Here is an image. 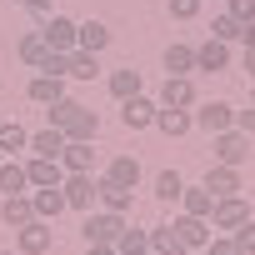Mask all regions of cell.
<instances>
[{"mask_svg":"<svg viewBox=\"0 0 255 255\" xmlns=\"http://www.w3.org/2000/svg\"><path fill=\"white\" fill-rule=\"evenodd\" d=\"M45 115H50V125H55L65 140H95V135H100V115H95L90 105L70 100V95H65V100H55Z\"/></svg>","mask_w":255,"mask_h":255,"instance_id":"6da1fadb","label":"cell"},{"mask_svg":"<svg viewBox=\"0 0 255 255\" xmlns=\"http://www.w3.org/2000/svg\"><path fill=\"white\" fill-rule=\"evenodd\" d=\"M190 120H195V130L220 135V130L235 125V105H225V100H195V105H190Z\"/></svg>","mask_w":255,"mask_h":255,"instance_id":"7a4b0ae2","label":"cell"},{"mask_svg":"<svg viewBox=\"0 0 255 255\" xmlns=\"http://www.w3.org/2000/svg\"><path fill=\"white\" fill-rule=\"evenodd\" d=\"M125 225H130V215H115V210H95V215H85V245H115Z\"/></svg>","mask_w":255,"mask_h":255,"instance_id":"3957f363","label":"cell"},{"mask_svg":"<svg viewBox=\"0 0 255 255\" xmlns=\"http://www.w3.org/2000/svg\"><path fill=\"white\" fill-rule=\"evenodd\" d=\"M60 190H65V210H80V215H90L100 180H95V170H80V175H65V180H60Z\"/></svg>","mask_w":255,"mask_h":255,"instance_id":"277c9868","label":"cell"},{"mask_svg":"<svg viewBox=\"0 0 255 255\" xmlns=\"http://www.w3.org/2000/svg\"><path fill=\"white\" fill-rule=\"evenodd\" d=\"M245 220H250V200H245V195H225V200H215V210H210V230H220V235H235Z\"/></svg>","mask_w":255,"mask_h":255,"instance_id":"5b68a950","label":"cell"},{"mask_svg":"<svg viewBox=\"0 0 255 255\" xmlns=\"http://www.w3.org/2000/svg\"><path fill=\"white\" fill-rule=\"evenodd\" d=\"M215 140V165H245L250 160V135L245 130H235V125H230V130H220V135H210Z\"/></svg>","mask_w":255,"mask_h":255,"instance_id":"8992f818","label":"cell"},{"mask_svg":"<svg viewBox=\"0 0 255 255\" xmlns=\"http://www.w3.org/2000/svg\"><path fill=\"white\" fill-rule=\"evenodd\" d=\"M155 110H160V100H150L145 90L130 95V100H120V120H125V130H150V125H155Z\"/></svg>","mask_w":255,"mask_h":255,"instance_id":"52a82bcc","label":"cell"},{"mask_svg":"<svg viewBox=\"0 0 255 255\" xmlns=\"http://www.w3.org/2000/svg\"><path fill=\"white\" fill-rule=\"evenodd\" d=\"M200 95H195V80L190 75H165V85H160V105L165 110H190Z\"/></svg>","mask_w":255,"mask_h":255,"instance_id":"ba28073f","label":"cell"},{"mask_svg":"<svg viewBox=\"0 0 255 255\" xmlns=\"http://www.w3.org/2000/svg\"><path fill=\"white\" fill-rule=\"evenodd\" d=\"M50 240H55L50 220H30V225H20V230H15V250H20V255H45V250H50Z\"/></svg>","mask_w":255,"mask_h":255,"instance_id":"9c48e42d","label":"cell"},{"mask_svg":"<svg viewBox=\"0 0 255 255\" xmlns=\"http://www.w3.org/2000/svg\"><path fill=\"white\" fill-rule=\"evenodd\" d=\"M170 225H175V235H180L185 250H205V245H210V220H200V215H175Z\"/></svg>","mask_w":255,"mask_h":255,"instance_id":"30bf717a","label":"cell"},{"mask_svg":"<svg viewBox=\"0 0 255 255\" xmlns=\"http://www.w3.org/2000/svg\"><path fill=\"white\" fill-rule=\"evenodd\" d=\"M75 25H80V20H70V15H50V20L40 25V35H45L50 50H75Z\"/></svg>","mask_w":255,"mask_h":255,"instance_id":"8fae6325","label":"cell"},{"mask_svg":"<svg viewBox=\"0 0 255 255\" xmlns=\"http://www.w3.org/2000/svg\"><path fill=\"white\" fill-rule=\"evenodd\" d=\"M60 165H65V175L95 170V140H65V150H60Z\"/></svg>","mask_w":255,"mask_h":255,"instance_id":"7c38bea8","label":"cell"},{"mask_svg":"<svg viewBox=\"0 0 255 255\" xmlns=\"http://www.w3.org/2000/svg\"><path fill=\"white\" fill-rule=\"evenodd\" d=\"M25 180H30V190L60 185V180H65V165H60V160H45V155H30V160H25Z\"/></svg>","mask_w":255,"mask_h":255,"instance_id":"4fadbf2b","label":"cell"},{"mask_svg":"<svg viewBox=\"0 0 255 255\" xmlns=\"http://www.w3.org/2000/svg\"><path fill=\"white\" fill-rule=\"evenodd\" d=\"M95 200H100V210H115V215H130V210H135V190H130V185H110V180H100Z\"/></svg>","mask_w":255,"mask_h":255,"instance_id":"5bb4252c","label":"cell"},{"mask_svg":"<svg viewBox=\"0 0 255 255\" xmlns=\"http://www.w3.org/2000/svg\"><path fill=\"white\" fill-rule=\"evenodd\" d=\"M105 45H110V25H105V20H80V25H75V50L100 55Z\"/></svg>","mask_w":255,"mask_h":255,"instance_id":"9a60e30c","label":"cell"},{"mask_svg":"<svg viewBox=\"0 0 255 255\" xmlns=\"http://www.w3.org/2000/svg\"><path fill=\"white\" fill-rule=\"evenodd\" d=\"M205 190H210L215 200L240 195V170H235V165H210V170H205Z\"/></svg>","mask_w":255,"mask_h":255,"instance_id":"2e32d148","label":"cell"},{"mask_svg":"<svg viewBox=\"0 0 255 255\" xmlns=\"http://www.w3.org/2000/svg\"><path fill=\"white\" fill-rule=\"evenodd\" d=\"M25 95H30L35 105H55V100H65V75H35V80L25 85Z\"/></svg>","mask_w":255,"mask_h":255,"instance_id":"e0dca14e","label":"cell"},{"mask_svg":"<svg viewBox=\"0 0 255 255\" xmlns=\"http://www.w3.org/2000/svg\"><path fill=\"white\" fill-rule=\"evenodd\" d=\"M30 205H35V220H55L65 210V190L60 185H40V190H30Z\"/></svg>","mask_w":255,"mask_h":255,"instance_id":"ac0fdd59","label":"cell"},{"mask_svg":"<svg viewBox=\"0 0 255 255\" xmlns=\"http://www.w3.org/2000/svg\"><path fill=\"white\" fill-rule=\"evenodd\" d=\"M155 130L160 135H170V140H180V135H190L195 130V120H190V110H155Z\"/></svg>","mask_w":255,"mask_h":255,"instance_id":"d6986e66","label":"cell"},{"mask_svg":"<svg viewBox=\"0 0 255 255\" xmlns=\"http://www.w3.org/2000/svg\"><path fill=\"white\" fill-rule=\"evenodd\" d=\"M0 220H5L10 230L30 225V220H35V205H30V195H5V200H0Z\"/></svg>","mask_w":255,"mask_h":255,"instance_id":"ffe728a7","label":"cell"},{"mask_svg":"<svg viewBox=\"0 0 255 255\" xmlns=\"http://www.w3.org/2000/svg\"><path fill=\"white\" fill-rule=\"evenodd\" d=\"M230 65V45L225 40H205V45H195V70H225Z\"/></svg>","mask_w":255,"mask_h":255,"instance_id":"44dd1931","label":"cell"},{"mask_svg":"<svg viewBox=\"0 0 255 255\" xmlns=\"http://www.w3.org/2000/svg\"><path fill=\"white\" fill-rule=\"evenodd\" d=\"M210 210H215V195H210L205 185H185V190H180V215H200V220H210Z\"/></svg>","mask_w":255,"mask_h":255,"instance_id":"7402d4cb","label":"cell"},{"mask_svg":"<svg viewBox=\"0 0 255 255\" xmlns=\"http://www.w3.org/2000/svg\"><path fill=\"white\" fill-rule=\"evenodd\" d=\"M0 195H30V180H25V165L20 160H0Z\"/></svg>","mask_w":255,"mask_h":255,"instance_id":"603a6c76","label":"cell"},{"mask_svg":"<svg viewBox=\"0 0 255 255\" xmlns=\"http://www.w3.org/2000/svg\"><path fill=\"white\" fill-rule=\"evenodd\" d=\"M100 180H110V185H130V190H135V180H140V160H135V155H115V160L105 165Z\"/></svg>","mask_w":255,"mask_h":255,"instance_id":"cb8c5ba5","label":"cell"},{"mask_svg":"<svg viewBox=\"0 0 255 255\" xmlns=\"http://www.w3.org/2000/svg\"><path fill=\"white\" fill-rule=\"evenodd\" d=\"M25 145H30V130H25L20 120H5V115H0V155H20Z\"/></svg>","mask_w":255,"mask_h":255,"instance_id":"d4e9b609","label":"cell"},{"mask_svg":"<svg viewBox=\"0 0 255 255\" xmlns=\"http://www.w3.org/2000/svg\"><path fill=\"white\" fill-rule=\"evenodd\" d=\"M30 155H45V160H60V150H65V135L55 130V125H45V130H35L30 135V145H25Z\"/></svg>","mask_w":255,"mask_h":255,"instance_id":"484cf974","label":"cell"},{"mask_svg":"<svg viewBox=\"0 0 255 255\" xmlns=\"http://www.w3.org/2000/svg\"><path fill=\"white\" fill-rule=\"evenodd\" d=\"M165 75H195V45L175 40V45L165 50Z\"/></svg>","mask_w":255,"mask_h":255,"instance_id":"4316f807","label":"cell"},{"mask_svg":"<svg viewBox=\"0 0 255 255\" xmlns=\"http://www.w3.org/2000/svg\"><path fill=\"white\" fill-rule=\"evenodd\" d=\"M110 95L115 100H130V95H140V70H130V65H120V70H110Z\"/></svg>","mask_w":255,"mask_h":255,"instance_id":"83f0119b","label":"cell"},{"mask_svg":"<svg viewBox=\"0 0 255 255\" xmlns=\"http://www.w3.org/2000/svg\"><path fill=\"white\" fill-rule=\"evenodd\" d=\"M115 255H150V230L125 225V230H120V240H115Z\"/></svg>","mask_w":255,"mask_h":255,"instance_id":"f1b7e54d","label":"cell"},{"mask_svg":"<svg viewBox=\"0 0 255 255\" xmlns=\"http://www.w3.org/2000/svg\"><path fill=\"white\" fill-rule=\"evenodd\" d=\"M240 35H245V20H235L230 10H220V15L210 20V40H225V45H230V40H240Z\"/></svg>","mask_w":255,"mask_h":255,"instance_id":"f546056e","label":"cell"},{"mask_svg":"<svg viewBox=\"0 0 255 255\" xmlns=\"http://www.w3.org/2000/svg\"><path fill=\"white\" fill-rule=\"evenodd\" d=\"M150 250H160V255H190V250L180 245L175 225H155V230H150Z\"/></svg>","mask_w":255,"mask_h":255,"instance_id":"4dcf8cb0","label":"cell"},{"mask_svg":"<svg viewBox=\"0 0 255 255\" xmlns=\"http://www.w3.org/2000/svg\"><path fill=\"white\" fill-rule=\"evenodd\" d=\"M15 50H20V60H25V65H40V60H45V50H50V45H45V35H40V30H25V35H20V45H15Z\"/></svg>","mask_w":255,"mask_h":255,"instance_id":"1f68e13d","label":"cell"},{"mask_svg":"<svg viewBox=\"0 0 255 255\" xmlns=\"http://www.w3.org/2000/svg\"><path fill=\"white\" fill-rule=\"evenodd\" d=\"M95 75H100V55L70 50V80H95Z\"/></svg>","mask_w":255,"mask_h":255,"instance_id":"d6a6232c","label":"cell"},{"mask_svg":"<svg viewBox=\"0 0 255 255\" xmlns=\"http://www.w3.org/2000/svg\"><path fill=\"white\" fill-rule=\"evenodd\" d=\"M180 190H185V175H180V170H160V175H155V195H160L165 205H175Z\"/></svg>","mask_w":255,"mask_h":255,"instance_id":"836d02e7","label":"cell"},{"mask_svg":"<svg viewBox=\"0 0 255 255\" xmlns=\"http://www.w3.org/2000/svg\"><path fill=\"white\" fill-rule=\"evenodd\" d=\"M40 75H65L70 80V50H45V60L35 65Z\"/></svg>","mask_w":255,"mask_h":255,"instance_id":"e575fe53","label":"cell"},{"mask_svg":"<svg viewBox=\"0 0 255 255\" xmlns=\"http://www.w3.org/2000/svg\"><path fill=\"white\" fill-rule=\"evenodd\" d=\"M205 255H245V250L235 245V235H210V245H205Z\"/></svg>","mask_w":255,"mask_h":255,"instance_id":"d590c367","label":"cell"},{"mask_svg":"<svg viewBox=\"0 0 255 255\" xmlns=\"http://www.w3.org/2000/svg\"><path fill=\"white\" fill-rule=\"evenodd\" d=\"M165 5H170L175 20H195V15H200V0H165Z\"/></svg>","mask_w":255,"mask_h":255,"instance_id":"8d00e7d4","label":"cell"},{"mask_svg":"<svg viewBox=\"0 0 255 255\" xmlns=\"http://www.w3.org/2000/svg\"><path fill=\"white\" fill-rule=\"evenodd\" d=\"M235 245H240L245 255H255V215H250V220H245V225L235 230Z\"/></svg>","mask_w":255,"mask_h":255,"instance_id":"74e56055","label":"cell"},{"mask_svg":"<svg viewBox=\"0 0 255 255\" xmlns=\"http://www.w3.org/2000/svg\"><path fill=\"white\" fill-rule=\"evenodd\" d=\"M225 10L235 20H255V0H225Z\"/></svg>","mask_w":255,"mask_h":255,"instance_id":"f35d334b","label":"cell"},{"mask_svg":"<svg viewBox=\"0 0 255 255\" xmlns=\"http://www.w3.org/2000/svg\"><path fill=\"white\" fill-rule=\"evenodd\" d=\"M235 130H245V135L255 140V105H250V110H235Z\"/></svg>","mask_w":255,"mask_h":255,"instance_id":"ab89813d","label":"cell"},{"mask_svg":"<svg viewBox=\"0 0 255 255\" xmlns=\"http://www.w3.org/2000/svg\"><path fill=\"white\" fill-rule=\"evenodd\" d=\"M240 65H245V75L255 80V45H245V55H240Z\"/></svg>","mask_w":255,"mask_h":255,"instance_id":"60d3db41","label":"cell"},{"mask_svg":"<svg viewBox=\"0 0 255 255\" xmlns=\"http://www.w3.org/2000/svg\"><path fill=\"white\" fill-rule=\"evenodd\" d=\"M25 10H35V15H50V0H20Z\"/></svg>","mask_w":255,"mask_h":255,"instance_id":"b9f144b4","label":"cell"},{"mask_svg":"<svg viewBox=\"0 0 255 255\" xmlns=\"http://www.w3.org/2000/svg\"><path fill=\"white\" fill-rule=\"evenodd\" d=\"M85 255H115V245H85Z\"/></svg>","mask_w":255,"mask_h":255,"instance_id":"7bdbcfd3","label":"cell"},{"mask_svg":"<svg viewBox=\"0 0 255 255\" xmlns=\"http://www.w3.org/2000/svg\"><path fill=\"white\" fill-rule=\"evenodd\" d=\"M240 45H255V20H245V35H240Z\"/></svg>","mask_w":255,"mask_h":255,"instance_id":"ee69618b","label":"cell"},{"mask_svg":"<svg viewBox=\"0 0 255 255\" xmlns=\"http://www.w3.org/2000/svg\"><path fill=\"white\" fill-rule=\"evenodd\" d=\"M5 255H20V250H5Z\"/></svg>","mask_w":255,"mask_h":255,"instance_id":"f6af8a7d","label":"cell"},{"mask_svg":"<svg viewBox=\"0 0 255 255\" xmlns=\"http://www.w3.org/2000/svg\"><path fill=\"white\" fill-rule=\"evenodd\" d=\"M190 255H205V250H190Z\"/></svg>","mask_w":255,"mask_h":255,"instance_id":"bcb514c9","label":"cell"},{"mask_svg":"<svg viewBox=\"0 0 255 255\" xmlns=\"http://www.w3.org/2000/svg\"><path fill=\"white\" fill-rule=\"evenodd\" d=\"M150 255H160V250H150Z\"/></svg>","mask_w":255,"mask_h":255,"instance_id":"7dc6e473","label":"cell"},{"mask_svg":"<svg viewBox=\"0 0 255 255\" xmlns=\"http://www.w3.org/2000/svg\"><path fill=\"white\" fill-rule=\"evenodd\" d=\"M200 5H205V0H200Z\"/></svg>","mask_w":255,"mask_h":255,"instance_id":"c3c4849f","label":"cell"},{"mask_svg":"<svg viewBox=\"0 0 255 255\" xmlns=\"http://www.w3.org/2000/svg\"><path fill=\"white\" fill-rule=\"evenodd\" d=\"M0 160H5V155H0Z\"/></svg>","mask_w":255,"mask_h":255,"instance_id":"681fc988","label":"cell"}]
</instances>
